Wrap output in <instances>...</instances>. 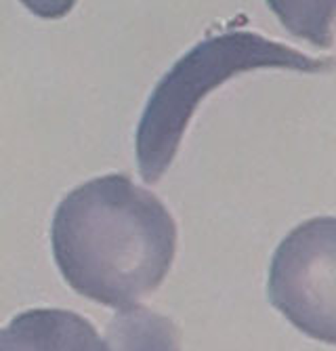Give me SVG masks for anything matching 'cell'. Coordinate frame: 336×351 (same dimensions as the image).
<instances>
[{"mask_svg": "<svg viewBox=\"0 0 336 351\" xmlns=\"http://www.w3.org/2000/svg\"><path fill=\"white\" fill-rule=\"evenodd\" d=\"M0 351H109L97 328L68 309H27L0 328Z\"/></svg>", "mask_w": 336, "mask_h": 351, "instance_id": "obj_4", "label": "cell"}, {"mask_svg": "<svg viewBox=\"0 0 336 351\" xmlns=\"http://www.w3.org/2000/svg\"><path fill=\"white\" fill-rule=\"evenodd\" d=\"M334 68L332 57H309L246 29L204 38L175 63L149 95L135 135L141 179L156 183L164 177L200 101L229 78L253 70L322 74Z\"/></svg>", "mask_w": 336, "mask_h": 351, "instance_id": "obj_2", "label": "cell"}, {"mask_svg": "<svg viewBox=\"0 0 336 351\" xmlns=\"http://www.w3.org/2000/svg\"><path fill=\"white\" fill-rule=\"evenodd\" d=\"M51 244L61 276L78 295L131 309L164 282L177 252V223L156 194L114 173L59 202Z\"/></svg>", "mask_w": 336, "mask_h": 351, "instance_id": "obj_1", "label": "cell"}, {"mask_svg": "<svg viewBox=\"0 0 336 351\" xmlns=\"http://www.w3.org/2000/svg\"><path fill=\"white\" fill-rule=\"evenodd\" d=\"M105 345L109 351H181V337L166 315L131 307L114 315Z\"/></svg>", "mask_w": 336, "mask_h": 351, "instance_id": "obj_5", "label": "cell"}, {"mask_svg": "<svg viewBox=\"0 0 336 351\" xmlns=\"http://www.w3.org/2000/svg\"><path fill=\"white\" fill-rule=\"evenodd\" d=\"M267 297L296 330L336 345V217L305 221L280 242Z\"/></svg>", "mask_w": 336, "mask_h": 351, "instance_id": "obj_3", "label": "cell"}]
</instances>
